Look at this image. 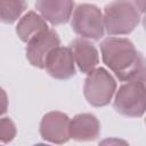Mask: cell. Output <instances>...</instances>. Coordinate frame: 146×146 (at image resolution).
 Instances as JSON below:
<instances>
[{"mask_svg":"<svg viewBox=\"0 0 146 146\" xmlns=\"http://www.w3.org/2000/svg\"><path fill=\"white\" fill-rule=\"evenodd\" d=\"M100 51L103 62L120 81L145 78L144 56L129 39L106 38L100 43Z\"/></svg>","mask_w":146,"mask_h":146,"instance_id":"cell-1","label":"cell"},{"mask_svg":"<svg viewBox=\"0 0 146 146\" xmlns=\"http://www.w3.org/2000/svg\"><path fill=\"white\" fill-rule=\"evenodd\" d=\"M104 25L110 35L131 33L139 24L140 13L129 0H114L104 8Z\"/></svg>","mask_w":146,"mask_h":146,"instance_id":"cell-2","label":"cell"},{"mask_svg":"<svg viewBox=\"0 0 146 146\" xmlns=\"http://www.w3.org/2000/svg\"><path fill=\"white\" fill-rule=\"evenodd\" d=\"M145 78H138L122 84L116 91L114 108L117 113L129 117H140L146 106Z\"/></svg>","mask_w":146,"mask_h":146,"instance_id":"cell-3","label":"cell"},{"mask_svg":"<svg viewBox=\"0 0 146 146\" xmlns=\"http://www.w3.org/2000/svg\"><path fill=\"white\" fill-rule=\"evenodd\" d=\"M71 27L84 39L99 40L105 33L104 16L102 10L90 3H81L71 15Z\"/></svg>","mask_w":146,"mask_h":146,"instance_id":"cell-4","label":"cell"},{"mask_svg":"<svg viewBox=\"0 0 146 146\" xmlns=\"http://www.w3.org/2000/svg\"><path fill=\"white\" fill-rule=\"evenodd\" d=\"M115 90L116 82L105 68L98 67L88 73L83 86V94L90 105L95 107L106 106L112 100Z\"/></svg>","mask_w":146,"mask_h":146,"instance_id":"cell-5","label":"cell"},{"mask_svg":"<svg viewBox=\"0 0 146 146\" xmlns=\"http://www.w3.org/2000/svg\"><path fill=\"white\" fill-rule=\"evenodd\" d=\"M25 49L26 58L31 65L38 68H44L46 59L51 50L60 46V39L52 29H47L29 40Z\"/></svg>","mask_w":146,"mask_h":146,"instance_id":"cell-6","label":"cell"},{"mask_svg":"<svg viewBox=\"0 0 146 146\" xmlns=\"http://www.w3.org/2000/svg\"><path fill=\"white\" fill-rule=\"evenodd\" d=\"M70 117L58 111L43 115L40 122L41 137L54 144H64L70 139Z\"/></svg>","mask_w":146,"mask_h":146,"instance_id":"cell-7","label":"cell"},{"mask_svg":"<svg viewBox=\"0 0 146 146\" xmlns=\"http://www.w3.org/2000/svg\"><path fill=\"white\" fill-rule=\"evenodd\" d=\"M44 68L48 74L57 80H67L75 75V62L70 47L58 46L50 51L46 59Z\"/></svg>","mask_w":146,"mask_h":146,"instance_id":"cell-8","label":"cell"},{"mask_svg":"<svg viewBox=\"0 0 146 146\" xmlns=\"http://www.w3.org/2000/svg\"><path fill=\"white\" fill-rule=\"evenodd\" d=\"M35 8L41 16L52 25H60L71 18L74 8L73 0H36Z\"/></svg>","mask_w":146,"mask_h":146,"instance_id":"cell-9","label":"cell"},{"mask_svg":"<svg viewBox=\"0 0 146 146\" xmlns=\"http://www.w3.org/2000/svg\"><path fill=\"white\" fill-rule=\"evenodd\" d=\"M70 48L73 54L74 62L82 73L88 74L97 67L99 56L94 43L84 38H76L71 42Z\"/></svg>","mask_w":146,"mask_h":146,"instance_id":"cell-10","label":"cell"},{"mask_svg":"<svg viewBox=\"0 0 146 146\" xmlns=\"http://www.w3.org/2000/svg\"><path fill=\"white\" fill-rule=\"evenodd\" d=\"M100 133V123L98 119L90 113H81L70 121V138L78 141H91L98 138Z\"/></svg>","mask_w":146,"mask_h":146,"instance_id":"cell-11","label":"cell"},{"mask_svg":"<svg viewBox=\"0 0 146 146\" xmlns=\"http://www.w3.org/2000/svg\"><path fill=\"white\" fill-rule=\"evenodd\" d=\"M47 29V22L42 16L34 11H29L19 19L16 26V33L23 42H27L33 36Z\"/></svg>","mask_w":146,"mask_h":146,"instance_id":"cell-12","label":"cell"},{"mask_svg":"<svg viewBox=\"0 0 146 146\" xmlns=\"http://www.w3.org/2000/svg\"><path fill=\"white\" fill-rule=\"evenodd\" d=\"M26 7L25 0H0V22L13 24L21 17Z\"/></svg>","mask_w":146,"mask_h":146,"instance_id":"cell-13","label":"cell"},{"mask_svg":"<svg viewBox=\"0 0 146 146\" xmlns=\"http://www.w3.org/2000/svg\"><path fill=\"white\" fill-rule=\"evenodd\" d=\"M16 125L9 117L0 119V143L7 144L16 137Z\"/></svg>","mask_w":146,"mask_h":146,"instance_id":"cell-14","label":"cell"},{"mask_svg":"<svg viewBox=\"0 0 146 146\" xmlns=\"http://www.w3.org/2000/svg\"><path fill=\"white\" fill-rule=\"evenodd\" d=\"M8 108V97L6 91L0 87V116L7 112Z\"/></svg>","mask_w":146,"mask_h":146,"instance_id":"cell-15","label":"cell"},{"mask_svg":"<svg viewBox=\"0 0 146 146\" xmlns=\"http://www.w3.org/2000/svg\"><path fill=\"white\" fill-rule=\"evenodd\" d=\"M144 2L145 0H133V5L136 6V8L138 9L139 13H144Z\"/></svg>","mask_w":146,"mask_h":146,"instance_id":"cell-16","label":"cell"}]
</instances>
